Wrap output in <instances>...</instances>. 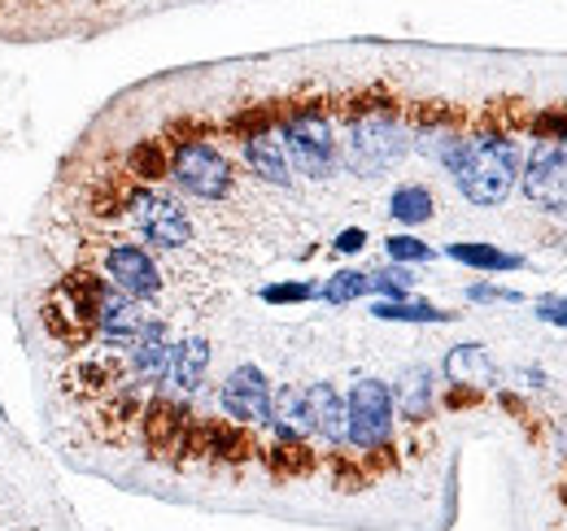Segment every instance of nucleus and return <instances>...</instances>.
Returning <instances> with one entry per match:
<instances>
[{"label": "nucleus", "instance_id": "1", "mask_svg": "<svg viewBox=\"0 0 567 531\" xmlns=\"http://www.w3.org/2000/svg\"><path fill=\"white\" fill-rule=\"evenodd\" d=\"M406 148H411V132L389 96L358 101L350 127H346V148H341V162L358 179H380L384 170H393L406 157Z\"/></svg>", "mask_w": 567, "mask_h": 531}, {"label": "nucleus", "instance_id": "2", "mask_svg": "<svg viewBox=\"0 0 567 531\" xmlns=\"http://www.w3.org/2000/svg\"><path fill=\"white\" fill-rule=\"evenodd\" d=\"M450 175L458 179V192L489 209L511 197L515 179H519V144L506 132H476L463 139L458 162L450 166Z\"/></svg>", "mask_w": 567, "mask_h": 531}, {"label": "nucleus", "instance_id": "3", "mask_svg": "<svg viewBox=\"0 0 567 531\" xmlns=\"http://www.w3.org/2000/svg\"><path fill=\"white\" fill-rule=\"evenodd\" d=\"M284 148H288V166L306 179H332L341 166V144L332 132V118L319 101H301L284 114L280 123Z\"/></svg>", "mask_w": 567, "mask_h": 531}, {"label": "nucleus", "instance_id": "4", "mask_svg": "<svg viewBox=\"0 0 567 531\" xmlns=\"http://www.w3.org/2000/svg\"><path fill=\"white\" fill-rule=\"evenodd\" d=\"M393 388L380 379H358L346 397V440L358 454H380L393 440Z\"/></svg>", "mask_w": 567, "mask_h": 531}, {"label": "nucleus", "instance_id": "5", "mask_svg": "<svg viewBox=\"0 0 567 531\" xmlns=\"http://www.w3.org/2000/svg\"><path fill=\"white\" fill-rule=\"evenodd\" d=\"M171 179L197 200H223L231 192V162L206 135H184L171 148Z\"/></svg>", "mask_w": 567, "mask_h": 531}, {"label": "nucleus", "instance_id": "6", "mask_svg": "<svg viewBox=\"0 0 567 531\" xmlns=\"http://www.w3.org/2000/svg\"><path fill=\"white\" fill-rule=\"evenodd\" d=\"M231 132L240 135L245 144V162L249 170L262 179V184H276L288 188L292 184V166H288V148H284V135L276 127V114L267 105H249L245 114L231 118Z\"/></svg>", "mask_w": 567, "mask_h": 531}, {"label": "nucleus", "instance_id": "7", "mask_svg": "<svg viewBox=\"0 0 567 531\" xmlns=\"http://www.w3.org/2000/svg\"><path fill=\"white\" fill-rule=\"evenodd\" d=\"M127 214L141 227V236L157 249H184L193 244V222L188 214L175 205L171 197L153 192V188H132L127 192Z\"/></svg>", "mask_w": 567, "mask_h": 531}, {"label": "nucleus", "instance_id": "8", "mask_svg": "<svg viewBox=\"0 0 567 531\" xmlns=\"http://www.w3.org/2000/svg\"><path fill=\"white\" fill-rule=\"evenodd\" d=\"M101 270H105V279H110L118 292H127L132 301H153V296L162 292V270H157V262L148 258V249H141V244L110 240V244L101 249Z\"/></svg>", "mask_w": 567, "mask_h": 531}, {"label": "nucleus", "instance_id": "9", "mask_svg": "<svg viewBox=\"0 0 567 531\" xmlns=\"http://www.w3.org/2000/svg\"><path fill=\"white\" fill-rule=\"evenodd\" d=\"M218 400H223L227 418H236V423H245V427H267V423H271V400L276 397H271L267 375L245 362V366H236V371L223 379Z\"/></svg>", "mask_w": 567, "mask_h": 531}, {"label": "nucleus", "instance_id": "10", "mask_svg": "<svg viewBox=\"0 0 567 531\" xmlns=\"http://www.w3.org/2000/svg\"><path fill=\"white\" fill-rule=\"evenodd\" d=\"M567 188V144L537 139L528 162H524V197L537 209H564Z\"/></svg>", "mask_w": 567, "mask_h": 531}, {"label": "nucleus", "instance_id": "11", "mask_svg": "<svg viewBox=\"0 0 567 531\" xmlns=\"http://www.w3.org/2000/svg\"><path fill=\"white\" fill-rule=\"evenodd\" d=\"M144 445H148V454L153 458H171V454H179V445H184V436H188V423H193V414H188V405L184 400H175L171 393H157L153 400H144Z\"/></svg>", "mask_w": 567, "mask_h": 531}, {"label": "nucleus", "instance_id": "12", "mask_svg": "<svg viewBox=\"0 0 567 531\" xmlns=\"http://www.w3.org/2000/svg\"><path fill=\"white\" fill-rule=\"evenodd\" d=\"M306 393V414H310V436H319L323 445H341L346 440V400L332 384H310Z\"/></svg>", "mask_w": 567, "mask_h": 531}, {"label": "nucleus", "instance_id": "13", "mask_svg": "<svg viewBox=\"0 0 567 531\" xmlns=\"http://www.w3.org/2000/svg\"><path fill=\"white\" fill-rule=\"evenodd\" d=\"M206 371H210V340H202V335H188L179 348H175V357H171V384L179 388V393H197L202 384H206Z\"/></svg>", "mask_w": 567, "mask_h": 531}, {"label": "nucleus", "instance_id": "14", "mask_svg": "<svg viewBox=\"0 0 567 531\" xmlns=\"http://www.w3.org/2000/svg\"><path fill=\"white\" fill-rule=\"evenodd\" d=\"M445 375H450V384H463V388L489 384V379H494V362L485 357L481 344H458V348L445 357Z\"/></svg>", "mask_w": 567, "mask_h": 531}, {"label": "nucleus", "instance_id": "15", "mask_svg": "<svg viewBox=\"0 0 567 531\" xmlns=\"http://www.w3.org/2000/svg\"><path fill=\"white\" fill-rule=\"evenodd\" d=\"M393 405H402V418H411V423H424L427 414H432V375H427L424 366L402 375V384L393 393Z\"/></svg>", "mask_w": 567, "mask_h": 531}, {"label": "nucleus", "instance_id": "16", "mask_svg": "<svg viewBox=\"0 0 567 531\" xmlns=\"http://www.w3.org/2000/svg\"><path fill=\"white\" fill-rule=\"evenodd\" d=\"M127 175L141 179V184H157L171 175V153L162 139H141L132 153H127Z\"/></svg>", "mask_w": 567, "mask_h": 531}, {"label": "nucleus", "instance_id": "17", "mask_svg": "<svg viewBox=\"0 0 567 531\" xmlns=\"http://www.w3.org/2000/svg\"><path fill=\"white\" fill-rule=\"evenodd\" d=\"M389 214L398 222H406V227H420V222H427L436 214V200H432V192H427L424 184H402L393 192V200H389Z\"/></svg>", "mask_w": 567, "mask_h": 531}, {"label": "nucleus", "instance_id": "18", "mask_svg": "<svg viewBox=\"0 0 567 531\" xmlns=\"http://www.w3.org/2000/svg\"><path fill=\"white\" fill-rule=\"evenodd\" d=\"M371 314L375 319H384V323H450L454 314H445V310H436V305H424V301H375L371 305Z\"/></svg>", "mask_w": 567, "mask_h": 531}, {"label": "nucleus", "instance_id": "19", "mask_svg": "<svg viewBox=\"0 0 567 531\" xmlns=\"http://www.w3.org/2000/svg\"><path fill=\"white\" fill-rule=\"evenodd\" d=\"M267 462H271V470L280 479H297V475H306L315 466V458H310V445L306 440H276L267 449Z\"/></svg>", "mask_w": 567, "mask_h": 531}, {"label": "nucleus", "instance_id": "20", "mask_svg": "<svg viewBox=\"0 0 567 531\" xmlns=\"http://www.w3.org/2000/svg\"><path fill=\"white\" fill-rule=\"evenodd\" d=\"M450 258L463 266H476V270H519V258L502 253L494 244H450Z\"/></svg>", "mask_w": 567, "mask_h": 531}, {"label": "nucleus", "instance_id": "21", "mask_svg": "<svg viewBox=\"0 0 567 531\" xmlns=\"http://www.w3.org/2000/svg\"><path fill=\"white\" fill-rule=\"evenodd\" d=\"M371 292V274H362V270H337L328 283H323V301L328 305H350L358 296H367Z\"/></svg>", "mask_w": 567, "mask_h": 531}, {"label": "nucleus", "instance_id": "22", "mask_svg": "<svg viewBox=\"0 0 567 531\" xmlns=\"http://www.w3.org/2000/svg\"><path fill=\"white\" fill-rule=\"evenodd\" d=\"M411 288H415V279H411L406 270H398V266H389V270L371 274V292H380L384 301H406V296H411Z\"/></svg>", "mask_w": 567, "mask_h": 531}, {"label": "nucleus", "instance_id": "23", "mask_svg": "<svg viewBox=\"0 0 567 531\" xmlns=\"http://www.w3.org/2000/svg\"><path fill=\"white\" fill-rule=\"evenodd\" d=\"M533 135L550 139V144H567V110H542L533 118Z\"/></svg>", "mask_w": 567, "mask_h": 531}, {"label": "nucleus", "instance_id": "24", "mask_svg": "<svg viewBox=\"0 0 567 531\" xmlns=\"http://www.w3.org/2000/svg\"><path fill=\"white\" fill-rule=\"evenodd\" d=\"M310 296H319L315 283H271V288H262L267 305H292V301H310Z\"/></svg>", "mask_w": 567, "mask_h": 531}, {"label": "nucleus", "instance_id": "25", "mask_svg": "<svg viewBox=\"0 0 567 531\" xmlns=\"http://www.w3.org/2000/svg\"><path fill=\"white\" fill-rule=\"evenodd\" d=\"M384 244H389V258L393 262H432V249H427L424 240H415V236H393Z\"/></svg>", "mask_w": 567, "mask_h": 531}, {"label": "nucleus", "instance_id": "26", "mask_svg": "<svg viewBox=\"0 0 567 531\" xmlns=\"http://www.w3.org/2000/svg\"><path fill=\"white\" fill-rule=\"evenodd\" d=\"M537 319H546V323H559V327H567V301H564V296H559V301H555V296H546V301L537 305Z\"/></svg>", "mask_w": 567, "mask_h": 531}, {"label": "nucleus", "instance_id": "27", "mask_svg": "<svg viewBox=\"0 0 567 531\" xmlns=\"http://www.w3.org/2000/svg\"><path fill=\"white\" fill-rule=\"evenodd\" d=\"M472 301H519V292H506V288H489V283H476V288H472Z\"/></svg>", "mask_w": 567, "mask_h": 531}, {"label": "nucleus", "instance_id": "28", "mask_svg": "<svg viewBox=\"0 0 567 531\" xmlns=\"http://www.w3.org/2000/svg\"><path fill=\"white\" fill-rule=\"evenodd\" d=\"M362 244H367V231H358V227H350V231L337 236V249H341V253H358Z\"/></svg>", "mask_w": 567, "mask_h": 531}]
</instances>
